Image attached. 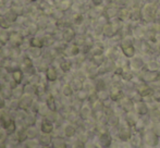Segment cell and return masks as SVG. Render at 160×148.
<instances>
[{
  "label": "cell",
  "mask_w": 160,
  "mask_h": 148,
  "mask_svg": "<svg viewBox=\"0 0 160 148\" xmlns=\"http://www.w3.org/2000/svg\"><path fill=\"white\" fill-rule=\"evenodd\" d=\"M132 68L136 69V70H138V69H142L144 66V62L143 60L141 59V58H134V59L132 60Z\"/></svg>",
  "instance_id": "obj_40"
},
{
  "label": "cell",
  "mask_w": 160,
  "mask_h": 148,
  "mask_svg": "<svg viewBox=\"0 0 160 148\" xmlns=\"http://www.w3.org/2000/svg\"><path fill=\"white\" fill-rule=\"evenodd\" d=\"M88 96H89V94L87 93L84 88L81 89V91H76V99L80 100V101H82V102L88 99Z\"/></svg>",
  "instance_id": "obj_37"
},
{
  "label": "cell",
  "mask_w": 160,
  "mask_h": 148,
  "mask_svg": "<svg viewBox=\"0 0 160 148\" xmlns=\"http://www.w3.org/2000/svg\"><path fill=\"white\" fill-rule=\"evenodd\" d=\"M97 97H98V100H100V101H106V99L107 98H109L110 97V95L107 93V91H97Z\"/></svg>",
  "instance_id": "obj_42"
},
{
  "label": "cell",
  "mask_w": 160,
  "mask_h": 148,
  "mask_svg": "<svg viewBox=\"0 0 160 148\" xmlns=\"http://www.w3.org/2000/svg\"><path fill=\"white\" fill-rule=\"evenodd\" d=\"M4 130L7 131L8 135H12V134H15V133H17L18 130H19V129H18V123H17V121H15L14 119H12V120H11L10 122L8 123V125H7V126L4 127Z\"/></svg>",
  "instance_id": "obj_27"
},
{
  "label": "cell",
  "mask_w": 160,
  "mask_h": 148,
  "mask_svg": "<svg viewBox=\"0 0 160 148\" xmlns=\"http://www.w3.org/2000/svg\"><path fill=\"white\" fill-rule=\"evenodd\" d=\"M121 47H122L123 53H124L128 58H132L133 56H134L135 49H134V47H133L132 42H128V40H123Z\"/></svg>",
  "instance_id": "obj_11"
},
{
  "label": "cell",
  "mask_w": 160,
  "mask_h": 148,
  "mask_svg": "<svg viewBox=\"0 0 160 148\" xmlns=\"http://www.w3.org/2000/svg\"><path fill=\"white\" fill-rule=\"evenodd\" d=\"M120 148H133V146L131 144H128V142H124L122 145H121V147Z\"/></svg>",
  "instance_id": "obj_47"
},
{
  "label": "cell",
  "mask_w": 160,
  "mask_h": 148,
  "mask_svg": "<svg viewBox=\"0 0 160 148\" xmlns=\"http://www.w3.org/2000/svg\"><path fill=\"white\" fill-rule=\"evenodd\" d=\"M0 46H1V45H0Z\"/></svg>",
  "instance_id": "obj_52"
},
{
  "label": "cell",
  "mask_w": 160,
  "mask_h": 148,
  "mask_svg": "<svg viewBox=\"0 0 160 148\" xmlns=\"http://www.w3.org/2000/svg\"><path fill=\"white\" fill-rule=\"evenodd\" d=\"M39 130L42 134H52L53 131H55V123L44 118L42 120V122H40Z\"/></svg>",
  "instance_id": "obj_5"
},
{
  "label": "cell",
  "mask_w": 160,
  "mask_h": 148,
  "mask_svg": "<svg viewBox=\"0 0 160 148\" xmlns=\"http://www.w3.org/2000/svg\"><path fill=\"white\" fill-rule=\"evenodd\" d=\"M10 42V32L8 30H0V45L7 46Z\"/></svg>",
  "instance_id": "obj_26"
},
{
  "label": "cell",
  "mask_w": 160,
  "mask_h": 148,
  "mask_svg": "<svg viewBox=\"0 0 160 148\" xmlns=\"http://www.w3.org/2000/svg\"><path fill=\"white\" fill-rule=\"evenodd\" d=\"M63 134L65 137H68V138L74 137L76 134V127L74 126V124H72V123H68L63 129Z\"/></svg>",
  "instance_id": "obj_24"
},
{
  "label": "cell",
  "mask_w": 160,
  "mask_h": 148,
  "mask_svg": "<svg viewBox=\"0 0 160 148\" xmlns=\"http://www.w3.org/2000/svg\"><path fill=\"white\" fill-rule=\"evenodd\" d=\"M71 148H86V144H85V142H83V141L76 140L75 142H73Z\"/></svg>",
  "instance_id": "obj_45"
},
{
  "label": "cell",
  "mask_w": 160,
  "mask_h": 148,
  "mask_svg": "<svg viewBox=\"0 0 160 148\" xmlns=\"http://www.w3.org/2000/svg\"><path fill=\"white\" fill-rule=\"evenodd\" d=\"M8 137H9V135H8V133H7V131L1 126V125H0V143L7 142Z\"/></svg>",
  "instance_id": "obj_44"
},
{
  "label": "cell",
  "mask_w": 160,
  "mask_h": 148,
  "mask_svg": "<svg viewBox=\"0 0 160 148\" xmlns=\"http://www.w3.org/2000/svg\"><path fill=\"white\" fill-rule=\"evenodd\" d=\"M105 14H106V17H107V19H112V17H114L116 15H118V11H117L116 9L108 8V9H106Z\"/></svg>",
  "instance_id": "obj_43"
},
{
  "label": "cell",
  "mask_w": 160,
  "mask_h": 148,
  "mask_svg": "<svg viewBox=\"0 0 160 148\" xmlns=\"http://www.w3.org/2000/svg\"><path fill=\"white\" fill-rule=\"evenodd\" d=\"M144 141H145V143L148 146L155 147L159 143V136L157 134H155L152 130H150V131L145 132V134H144Z\"/></svg>",
  "instance_id": "obj_3"
},
{
  "label": "cell",
  "mask_w": 160,
  "mask_h": 148,
  "mask_svg": "<svg viewBox=\"0 0 160 148\" xmlns=\"http://www.w3.org/2000/svg\"><path fill=\"white\" fill-rule=\"evenodd\" d=\"M59 68L63 73L70 72V71H71V69H72V61L70 59H68V58H63V59L60 60Z\"/></svg>",
  "instance_id": "obj_22"
},
{
  "label": "cell",
  "mask_w": 160,
  "mask_h": 148,
  "mask_svg": "<svg viewBox=\"0 0 160 148\" xmlns=\"http://www.w3.org/2000/svg\"><path fill=\"white\" fill-rule=\"evenodd\" d=\"M92 114H93V109H92V107H91V104L89 105H83L82 108H81L80 111H78V116H80V118L84 121L88 120V119L92 116Z\"/></svg>",
  "instance_id": "obj_10"
},
{
  "label": "cell",
  "mask_w": 160,
  "mask_h": 148,
  "mask_svg": "<svg viewBox=\"0 0 160 148\" xmlns=\"http://www.w3.org/2000/svg\"><path fill=\"white\" fill-rule=\"evenodd\" d=\"M10 76L18 85H22V83H23V81H24V77H25V74L21 70V68H19L15 71H13V72L10 74Z\"/></svg>",
  "instance_id": "obj_15"
},
{
  "label": "cell",
  "mask_w": 160,
  "mask_h": 148,
  "mask_svg": "<svg viewBox=\"0 0 160 148\" xmlns=\"http://www.w3.org/2000/svg\"><path fill=\"white\" fill-rule=\"evenodd\" d=\"M15 148H26V146L24 144H19L18 146H15Z\"/></svg>",
  "instance_id": "obj_50"
},
{
  "label": "cell",
  "mask_w": 160,
  "mask_h": 148,
  "mask_svg": "<svg viewBox=\"0 0 160 148\" xmlns=\"http://www.w3.org/2000/svg\"><path fill=\"white\" fill-rule=\"evenodd\" d=\"M7 108V100L0 94V110H4Z\"/></svg>",
  "instance_id": "obj_46"
},
{
  "label": "cell",
  "mask_w": 160,
  "mask_h": 148,
  "mask_svg": "<svg viewBox=\"0 0 160 148\" xmlns=\"http://www.w3.org/2000/svg\"><path fill=\"white\" fill-rule=\"evenodd\" d=\"M98 145L100 146V148H109L112 145L111 136H110L107 132L101 133L98 138Z\"/></svg>",
  "instance_id": "obj_8"
},
{
  "label": "cell",
  "mask_w": 160,
  "mask_h": 148,
  "mask_svg": "<svg viewBox=\"0 0 160 148\" xmlns=\"http://www.w3.org/2000/svg\"><path fill=\"white\" fill-rule=\"evenodd\" d=\"M23 86H24V93H25L26 95L35 96V91H36L35 84H32V83H30V82H26Z\"/></svg>",
  "instance_id": "obj_33"
},
{
  "label": "cell",
  "mask_w": 160,
  "mask_h": 148,
  "mask_svg": "<svg viewBox=\"0 0 160 148\" xmlns=\"http://www.w3.org/2000/svg\"><path fill=\"white\" fill-rule=\"evenodd\" d=\"M160 74L158 71H147V72L144 73L143 78L146 82H155V81H158Z\"/></svg>",
  "instance_id": "obj_23"
},
{
  "label": "cell",
  "mask_w": 160,
  "mask_h": 148,
  "mask_svg": "<svg viewBox=\"0 0 160 148\" xmlns=\"http://www.w3.org/2000/svg\"><path fill=\"white\" fill-rule=\"evenodd\" d=\"M53 140V136H51V134H42L40 133L38 141H39L40 145H51V142Z\"/></svg>",
  "instance_id": "obj_30"
},
{
  "label": "cell",
  "mask_w": 160,
  "mask_h": 148,
  "mask_svg": "<svg viewBox=\"0 0 160 148\" xmlns=\"http://www.w3.org/2000/svg\"><path fill=\"white\" fill-rule=\"evenodd\" d=\"M24 145L26 146V148H38L40 143L38 141V138H34V140H28L24 143Z\"/></svg>",
  "instance_id": "obj_38"
},
{
  "label": "cell",
  "mask_w": 160,
  "mask_h": 148,
  "mask_svg": "<svg viewBox=\"0 0 160 148\" xmlns=\"http://www.w3.org/2000/svg\"><path fill=\"white\" fill-rule=\"evenodd\" d=\"M132 134L133 133L131 131V126H124V125H122V126H120L118 129V136L123 142L130 141L131 137H132Z\"/></svg>",
  "instance_id": "obj_7"
},
{
  "label": "cell",
  "mask_w": 160,
  "mask_h": 148,
  "mask_svg": "<svg viewBox=\"0 0 160 148\" xmlns=\"http://www.w3.org/2000/svg\"><path fill=\"white\" fill-rule=\"evenodd\" d=\"M24 1H28V3H35L37 0H24Z\"/></svg>",
  "instance_id": "obj_51"
},
{
  "label": "cell",
  "mask_w": 160,
  "mask_h": 148,
  "mask_svg": "<svg viewBox=\"0 0 160 148\" xmlns=\"http://www.w3.org/2000/svg\"><path fill=\"white\" fill-rule=\"evenodd\" d=\"M70 85H71V87L73 88L74 91H78L84 88V82L78 77H74L73 80L70 82Z\"/></svg>",
  "instance_id": "obj_28"
},
{
  "label": "cell",
  "mask_w": 160,
  "mask_h": 148,
  "mask_svg": "<svg viewBox=\"0 0 160 148\" xmlns=\"http://www.w3.org/2000/svg\"><path fill=\"white\" fill-rule=\"evenodd\" d=\"M92 2H93L94 6L97 7V6H100V4L102 3V0H92Z\"/></svg>",
  "instance_id": "obj_48"
},
{
  "label": "cell",
  "mask_w": 160,
  "mask_h": 148,
  "mask_svg": "<svg viewBox=\"0 0 160 148\" xmlns=\"http://www.w3.org/2000/svg\"><path fill=\"white\" fill-rule=\"evenodd\" d=\"M131 143L133 147H139L142 145V137L138 135V134H132V137H131Z\"/></svg>",
  "instance_id": "obj_36"
},
{
  "label": "cell",
  "mask_w": 160,
  "mask_h": 148,
  "mask_svg": "<svg viewBox=\"0 0 160 148\" xmlns=\"http://www.w3.org/2000/svg\"><path fill=\"white\" fill-rule=\"evenodd\" d=\"M134 110L136 111V113L139 114V116H145V114L148 113L149 109H148L146 102L139 100V101H136L134 104Z\"/></svg>",
  "instance_id": "obj_13"
},
{
  "label": "cell",
  "mask_w": 160,
  "mask_h": 148,
  "mask_svg": "<svg viewBox=\"0 0 160 148\" xmlns=\"http://www.w3.org/2000/svg\"><path fill=\"white\" fill-rule=\"evenodd\" d=\"M3 17L10 24H13V23H15V22H18V19H19V15H18L11 8L8 9L7 12L3 13Z\"/></svg>",
  "instance_id": "obj_21"
},
{
  "label": "cell",
  "mask_w": 160,
  "mask_h": 148,
  "mask_svg": "<svg viewBox=\"0 0 160 148\" xmlns=\"http://www.w3.org/2000/svg\"><path fill=\"white\" fill-rule=\"evenodd\" d=\"M51 147L52 148H68V143L63 137L55 136L52 142H51Z\"/></svg>",
  "instance_id": "obj_19"
},
{
  "label": "cell",
  "mask_w": 160,
  "mask_h": 148,
  "mask_svg": "<svg viewBox=\"0 0 160 148\" xmlns=\"http://www.w3.org/2000/svg\"><path fill=\"white\" fill-rule=\"evenodd\" d=\"M40 130L35 126H28L26 127V135H28V140H34V138H38L40 135Z\"/></svg>",
  "instance_id": "obj_20"
},
{
  "label": "cell",
  "mask_w": 160,
  "mask_h": 148,
  "mask_svg": "<svg viewBox=\"0 0 160 148\" xmlns=\"http://www.w3.org/2000/svg\"><path fill=\"white\" fill-rule=\"evenodd\" d=\"M47 107L50 111H58V105H57V100H56V96L52 95L51 93H49L47 95L46 99H45Z\"/></svg>",
  "instance_id": "obj_12"
},
{
  "label": "cell",
  "mask_w": 160,
  "mask_h": 148,
  "mask_svg": "<svg viewBox=\"0 0 160 148\" xmlns=\"http://www.w3.org/2000/svg\"><path fill=\"white\" fill-rule=\"evenodd\" d=\"M34 100H35V96L32 95H24L21 99H19V110H23L28 112L32 107Z\"/></svg>",
  "instance_id": "obj_1"
},
{
  "label": "cell",
  "mask_w": 160,
  "mask_h": 148,
  "mask_svg": "<svg viewBox=\"0 0 160 148\" xmlns=\"http://www.w3.org/2000/svg\"><path fill=\"white\" fill-rule=\"evenodd\" d=\"M116 32H117V28L114 27V25H113V23H107L105 26H103V34L106 35V36H108V37H111V36H113L114 34H116Z\"/></svg>",
  "instance_id": "obj_29"
},
{
  "label": "cell",
  "mask_w": 160,
  "mask_h": 148,
  "mask_svg": "<svg viewBox=\"0 0 160 148\" xmlns=\"http://www.w3.org/2000/svg\"><path fill=\"white\" fill-rule=\"evenodd\" d=\"M50 111L48 109V107H47L46 102H40L39 100V105H38V109H37V114L40 116H42V118H46V116L48 114V112Z\"/></svg>",
  "instance_id": "obj_32"
},
{
  "label": "cell",
  "mask_w": 160,
  "mask_h": 148,
  "mask_svg": "<svg viewBox=\"0 0 160 148\" xmlns=\"http://www.w3.org/2000/svg\"><path fill=\"white\" fill-rule=\"evenodd\" d=\"M110 95V99L111 100H116V101H118V100H122L123 98H124V94H123L122 89L121 88H118V87H113V88L110 91L109 93Z\"/></svg>",
  "instance_id": "obj_17"
},
{
  "label": "cell",
  "mask_w": 160,
  "mask_h": 148,
  "mask_svg": "<svg viewBox=\"0 0 160 148\" xmlns=\"http://www.w3.org/2000/svg\"><path fill=\"white\" fill-rule=\"evenodd\" d=\"M25 95L24 93V86L23 85H18L15 88H13V91H12V98L13 99H21L23 96Z\"/></svg>",
  "instance_id": "obj_25"
},
{
  "label": "cell",
  "mask_w": 160,
  "mask_h": 148,
  "mask_svg": "<svg viewBox=\"0 0 160 148\" xmlns=\"http://www.w3.org/2000/svg\"><path fill=\"white\" fill-rule=\"evenodd\" d=\"M149 116H150V119H152L155 123H160V111L154 109V110L150 112Z\"/></svg>",
  "instance_id": "obj_41"
},
{
  "label": "cell",
  "mask_w": 160,
  "mask_h": 148,
  "mask_svg": "<svg viewBox=\"0 0 160 148\" xmlns=\"http://www.w3.org/2000/svg\"><path fill=\"white\" fill-rule=\"evenodd\" d=\"M38 148H52V147H51V145H39Z\"/></svg>",
  "instance_id": "obj_49"
},
{
  "label": "cell",
  "mask_w": 160,
  "mask_h": 148,
  "mask_svg": "<svg viewBox=\"0 0 160 148\" xmlns=\"http://www.w3.org/2000/svg\"><path fill=\"white\" fill-rule=\"evenodd\" d=\"M122 100H123V102H122L123 109H124L127 112L133 111V109H134V102H133L131 99H128V98H123Z\"/></svg>",
  "instance_id": "obj_35"
},
{
  "label": "cell",
  "mask_w": 160,
  "mask_h": 148,
  "mask_svg": "<svg viewBox=\"0 0 160 148\" xmlns=\"http://www.w3.org/2000/svg\"><path fill=\"white\" fill-rule=\"evenodd\" d=\"M61 94L64 96V97H67V98L71 97V96L73 95V94H74V91H73V88L71 87V85H70V83H69V84H64L63 86H62V88H61Z\"/></svg>",
  "instance_id": "obj_34"
},
{
  "label": "cell",
  "mask_w": 160,
  "mask_h": 148,
  "mask_svg": "<svg viewBox=\"0 0 160 148\" xmlns=\"http://www.w3.org/2000/svg\"><path fill=\"white\" fill-rule=\"evenodd\" d=\"M81 52V47H78V45L73 44H68L67 47L63 50V55L65 57H76Z\"/></svg>",
  "instance_id": "obj_6"
},
{
  "label": "cell",
  "mask_w": 160,
  "mask_h": 148,
  "mask_svg": "<svg viewBox=\"0 0 160 148\" xmlns=\"http://www.w3.org/2000/svg\"><path fill=\"white\" fill-rule=\"evenodd\" d=\"M25 38L21 32H10V42L9 44L11 47H21L25 42Z\"/></svg>",
  "instance_id": "obj_2"
},
{
  "label": "cell",
  "mask_w": 160,
  "mask_h": 148,
  "mask_svg": "<svg viewBox=\"0 0 160 148\" xmlns=\"http://www.w3.org/2000/svg\"><path fill=\"white\" fill-rule=\"evenodd\" d=\"M76 37V32L72 26L65 27L63 30V40L65 44H70V42H74Z\"/></svg>",
  "instance_id": "obj_9"
},
{
  "label": "cell",
  "mask_w": 160,
  "mask_h": 148,
  "mask_svg": "<svg viewBox=\"0 0 160 148\" xmlns=\"http://www.w3.org/2000/svg\"><path fill=\"white\" fill-rule=\"evenodd\" d=\"M37 116H38L37 113H35V112L28 111V113H26L25 120H24V124H25V126L26 127H28V126H35L36 123H37Z\"/></svg>",
  "instance_id": "obj_14"
},
{
  "label": "cell",
  "mask_w": 160,
  "mask_h": 148,
  "mask_svg": "<svg viewBox=\"0 0 160 148\" xmlns=\"http://www.w3.org/2000/svg\"><path fill=\"white\" fill-rule=\"evenodd\" d=\"M44 55V49L36 48V47H30L28 49V56H30L32 59H40Z\"/></svg>",
  "instance_id": "obj_16"
},
{
  "label": "cell",
  "mask_w": 160,
  "mask_h": 148,
  "mask_svg": "<svg viewBox=\"0 0 160 148\" xmlns=\"http://www.w3.org/2000/svg\"><path fill=\"white\" fill-rule=\"evenodd\" d=\"M45 74V77L48 81V83H55L58 81V77H59V73H58V70L53 64H50L48 67V69L46 70Z\"/></svg>",
  "instance_id": "obj_4"
},
{
  "label": "cell",
  "mask_w": 160,
  "mask_h": 148,
  "mask_svg": "<svg viewBox=\"0 0 160 148\" xmlns=\"http://www.w3.org/2000/svg\"><path fill=\"white\" fill-rule=\"evenodd\" d=\"M28 42H30V46L31 47H36V48H44V39H42V36H32L28 38Z\"/></svg>",
  "instance_id": "obj_18"
},
{
  "label": "cell",
  "mask_w": 160,
  "mask_h": 148,
  "mask_svg": "<svg viewBox=\"0 0 160 148\" xmlns=\"http://www.w3.org/2000/svg\"><path fill=\"white\" fill-rule=\"evenodd\" d=\"M72 4L73 3H72L71 0H61V1L57 4V9H59V10L62 11V12H65V11L71 9Z\"/></svg>",
  "instance_id": "obj_31"
},
{
  "label": "cell",
  "mask_w": 160,
  "mask_h": 148,
  "mask_svg": "<svg viewBox=\"0 0 160 148\" xmlns=\"http://www.w3.org/2000/svg\"><path fill=\"white\" fill-rule=\"evenodd\" d=\"M131 12L128 11V9L127 8H123V9H120V10H118V17L120 20H125L128 19V17H130Z\"/></svg>",
  "instance_id": "obj_39"
}]
</instances>
